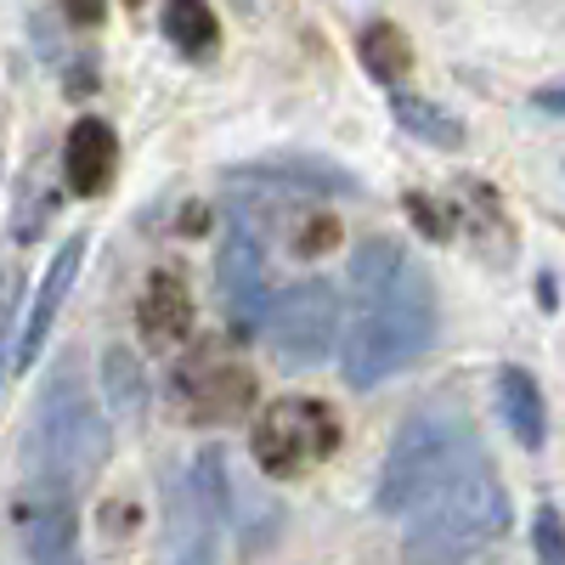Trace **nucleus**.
Returning a JSON list of instances; mask_svg holds the SVG:
<instances>
[{
	"label": "nucleus",
	"instance_id": "obj_1",
	"mask_svg": "<svg viewBox=\"0 0 565 565\" xmlns=\"http://www.w3.org/2000/svg\"><path fill=\"white\" fill-rule=\"evenodd\" d=\"M356 317L345 334V380L373 391L396 367L418 362L436 340V289L396 238H367L351 255Z\"/></svg>",
	"mask_w": 565,
	"mask_h": 565
},
{
	"label": "nucleus",
	"instance_id": "obj_2",
	"mask_svg": "<svg viewBox=\"0 0 565 565\" xmlns=\"http://www.w3.org/2000/svg\"><path fill=\"white\" fill-rule=\"evenodd\" d=\"M476 463H487L481 436H476V418H469L458 402H430L418 407L380 469V509L385 514H413L424 509L441 487H452L458 476H469Z\"/></svg>",
	"mask_w": 565,
	"mask_h": 565
},
{
	"label": "nucleus",
	"instance_id": "obj_3",
	"mask_svg": "<svg viewBox=\"0 0 565 565\" xmlns=\"http://www.w3.org/2000/svg\"><path fill=\"white\" fill-rule=\"evenodd\" d=\"M503 537H509V498L492 463H476L424 509H413L407 565H487L503 548Z\"/></svg>",
	"mask_w": 565,
	"mask_h": 565
},
{
	"label": "nucleus",
	"instance_id": "obj_4",
	"mask_svg": "<svg viewBox=\"0 0 565 565\" xmlns=\"http://www.w3.org/2000/svg\"><path fill=\"white\" fill-rule=\"evenodd\" d=\"M108 458V424L90 407V396L74 380H57L40 402L34 441H29V476H52L79 487L85 476H97Z\"/></svg>",
	"mask_w": 565,
	"mask_h": 565
},
{
	"label": "nucleus",
	"instance_id": "obj_5",
	"mask_svg": "<svg viewBox=\"0 0 565 565\" xmlns=\"http://www.w3.org/2000/svg\"><path fill=\"white\" fill-rule=\"evenodd\" d=\"M249 447H255V463L266 469L271 481H295V476H306L311 463L334 458V447H340V413L328 402H306V396L271 402L255 418Z\"/></svg>",
	"mask_w": 565,
	"mask_h": 565
},
{
	"label": "nucleus",
	"instance_id": "obj_6",
	"mask_svg": "<svg viewBox=\"0 0 565 565\" xmlns=\"http://www.w3.org/2000/svg\"><path fill=\"white\" fill-rule=\"evenodd\" d=\"M334 328H340V300L322 277L289 282L271 306V351L282 367H317L334 351Z\"/></svg>",
	"mask_w": 565,
	"mask_h": 565
},
{
	"label": "nucleus",
	"instance_id": "obj_7",
	"mask_svg": "<svg viewBox=\"0 0 565 565\" xmlns=\"http://www.w3.org/2000/svg\"><path fill=\"white\" fill-rule=\"evenodd\" d=\"M175 402L199 424H226L255 402V380L226 345H193L175 362Z\"/></svg>",
	"mask_w": 565,
	"mask_h": 565
},
{
	"label": "nucleus",
	"instance_id": "obj_8",
	"mask_svg": "<svg viewBox=\"0 0 565 565\" xmlns=\"http://www.w3.org/2000/svg\"><path fill=\"white\" fill-rule=\"evenodd\" d=\"M68 481L52 476H29L18 492V532L34 565H74V537H79V514H74Z\"/></svg>",
	"mask_w": 565,
	"mask_h": 565
},
{
	"label": "nucleus",
	"instance_id": "obj_9",
	"mask_svg": "<svg viewBox=\"0 0 565 565\" xmlns=\"http://www.w3.org/2000/svg\"><path fill=\"white\" fill-rule=\"evenodd\" d=\"M221 306L232 317L238 334H255L260 322H271V300H266V255H260V238L249 215L238 210L226 221V244H221Z\"/></svg>",
	"mask_w": 565,
	"mask_h": 565
},
{
	"label": "nucleus",
	"instance_id": "obj_10",
	"mask_svg": "<svg viewBox=\"0 0 565 565\" xmlns=\"http://www.w3.org/2000/svg\"><path fill=\"white\" fill-rule=\"evenodd\" d=\"M232 186H271V193H300V199H317V193H362L356 175L334 170L328 159H266V164H249L232 175Z\"/></svg>",
	"mask_w": 565,
	"mask_h": 565
},
{
	"label": "nucleus",
	"instance_id": "obj_11",
	"mask_svg": "<svg viewBox=\"0 0 565 565\" xmlns=\"http://www.w3.org/2000/svg\"><path fill=\"white\" fill-rule=\"evenodd\" d=\"M79 255H85V238H68V244L52 255V271H45L40 295H34V311H29V322L18 328V345H12V367H18V373L40 356L45 328H52V317H57V306H63V295H68V282H74V271H79Z\"/></svg>",
	"mask_w": 565,
	"mask_h": 565
},
{
	"label": "nucleus",
	"instance_id": "obj_12",
	"mask_svg": "<svg viewBox=\"0 0 565 565\" xmlns=\"http://www.w3.org/2000/svg\"><path fill=\"white\" fill-rule=\"evenodd\" d=\"M114 164H119V141L103 119H79L68 130V148H63V170H68V186L79 199H97L103 186L114 181Z\"/></svg>",
	"mask_w": 565,
	"mask_h": 565
},
{
	"label": "nucleus",
	"instance_id": "obj_13",
	"mask_svg": "<svg viewBox=\"0 0 565 565\" xmlns=\"http://www.w3.org/2000/svg\"><path fill=\"white\" fill-rule=\"evenodd\" d=\"M186 322H193V300H186V282L181 271H153L148 289H141V334L153 345H175L186 334Z\"/></svg>",
	"mask_w": 565,
	"mask_h": 565
},
{
	"label": "nucleus",
	"instance_id": "obj_14",
	"mask_svg": "<svg viewBox=\"0 0 565 565\" xmlns=\"http://www.w3.org/2000/svg\"><path fill=\"white\" fill-rule=\"evenodd\" d=\"M498 407H503V424L521 447H543L548 436V418H543V391L526 367H498Z\"/></svg>",
	"mask_w": 565,
	"mask_h": 565
},
{
	"label": "nucleus",
	"instance_id": "obj_15",
	"mask_svg": "<svg viewBox=\"0 0 565 565\" xmlns=\"http://www.w3.org/2000/svg\"><path fill=\"white\" fill-rule=\"evenodd\" d=\"M159 29L181 57H215V45H221V23L210 12V0H164Z\"/></svg>",
	"mask_w": 565,
	"mask_h": 565
},
{
	"label": "nucleus",
	"instance_id": "obj_16",
	"mask_svg": "<svg viewBox=\"0 0 565 565\" xmlns=\"http://www.w3.org/2000/svg\"><path fill=\"white\" fill-rule=\"evenodd\" d=\"M356 52H362V68L373 74V79H385V85H396V79H407V68H413V45H407V34L396 29V23H367L362 34H356Z\"/></svg>",
	"mask_w": 565,
	"mask_h": 565
},
{
	"label": "nucleus",
	"instance_id": "obj_17",
	"mask_svg": "<svg viewBox=\"0 0 565 565\" xmlns=\"http://www.w3.org/2000/svg\"><path fill=\"white\" fill-rule=\"evenodd\" d=\"M391 108H396V125H402V130H413V136H424V141H436V148H458V141H463V125H458L452 114H441L436 103H424V97H396Z\"/></svg>",
	"mask_w": 565,
	"mask_h": 565
},
{
	"label": "nucleus",
	"instance_id": "obj_18",
	"mask_svg": "<svg viewBox=\"0 0 565 565\" xmlns=\"http://www.w3.org/2000/svg\"><path fill=\"white\" fill-rule=\"evenodd\" d=\"M103 380H108V402H114L125 418H136L141 402H148V385H141V367H136V356H130L125 345H114V351L103 356Z\"/></svg>",
	"mask_w": 565,
	"mask_h": 565
},
{
	"label": "nucleus",
	"instance_id": "obj_19",
	"mask_svg": "<svg viewBox=\"0 0 565 565\" xmlns=\"http://www.w3.org/2000/svg\"><path fill=\"white\" fill-rule=\"evenodd\" d=\"M193 498H199V509L210 514V521L221 526L226 521V503H232V476H226V458L210 447V452H199V463H193Z\"/></svg>",
	"mask_w": 565,
	"mask_h": 565
},
{
	"label": "nucleus",
	"instance_id": "obj_20",
	"mask_svg": "<svg viewBox=\"0 0 565 565\" xmlns=\"http://www.w3.org/2000/svg\"><path fill=\"white\" fill-rule=\"evenodd\" d=\"M210 514L199 509V498H193V514H186V537H175V554H170V565H215V548H210Z\"/></svg>",
	"mask_w": 565,
	"mask_h": 565
},
{
	"label": "nucleus",
	"instance_id": "obj_21",
	"mask_svg": "<svg viewBox=\"0 0 565 565\" xmlns=\"http://www.w3.org/2000/svg\"><path fill=\"white\" fill-rule=\"evenodd\" d=\"M532 543H537V559H543V565H565V521H559L554 509H537Z\"/></svg>",
	"mask_w": 565,
	"mask_h": 565
},
{
	"label": "nucleus",
	"instance_id": "obj_22",
	"mask_svg": "<svg viewBox=\"0 0 565 565\" xmlns=\"http://www.w3.org/2000/svg\"><path fill=\"white\" fill-rule=\"evenodd\" d=\"M407 210H413V221H418L424 232H430V238H447V232H452V215H436L441 204H430L424 193H413V199H407Z\"/></svg>",
	"mask_w": 565,
	"mask_h": 565
},
{
	"label": "nucleus",
	"instance_id": "obj_23",
	"mask_svg": "<svg viewBox=\"0 0 565 565\" xmlns=\"http://www.w3.org/2000/svg\"><path fill=\"white\" fill-rule=\"evenodd\" d=\"M68 23L97 29V23H103V0H68Z\"/></svg>",
	"mask_w": 565,
	"mask_h": 565
},
{
	"label": "nucleus",
	"instance_id": "obj_24",
	"mask_svg": "<svg viewBox=\"0 0 565 565\" xmlns=\"http://www.w3.org/2000/svg\"><path fill=\"white\" fill-rule=\"evenodd\" d=\"M537 108H548V114H565V85H559V90H537Z\"/></svg>",
	"mask_w": 565,
	"mask_h": 565
},
{
	"label": "nucleus",
	"instance_id": "obj_25",
	"mask_svg": "<svg viewBox=\"0 0 565 565\" xmlns=\"http://www.w3.org/2000/svg\"><path fill=\"white\" fill-rule=\"evenodd\" d=\"M130 7H141V0H130Z\"/></svg>",
	"mask_w": 565,
	"mask_h": 565
}]
</instances>
